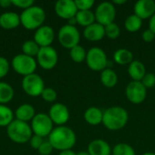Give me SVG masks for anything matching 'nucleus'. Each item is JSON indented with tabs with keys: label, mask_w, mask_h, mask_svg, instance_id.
I'll return each instance as SVG.
<instances>
[{
	"label": "nucleus",
	"mask_w": 155,
	"mask_h": 155,
	"mask_svg": "<svg viewBox=\"0 0 155 155\" xmlns=\"http://www.w3.org/2000/svg\"><path fill=\"white\" fill-rule=\"evenodd\" d=\"M67 21H68V25H73V26H75V25L77 24V21H76V18H75V16H74V17H72V18L68 19Z\"/></svg>",
	"instance_id": "obj_44"
},
{
	"label": "nucleus",
	"mask_w": 155,
	"mask_h": 155,
	"mask_svg": "<svg viewBox=\"0 0 155 155\" xmlns=\"http://www.w3.org/2000/svg\"><path fill=\"white\" fill-rule=\"evenodd\" d=\"M20 24V15L15 12H5L0 15V26L4 29H15Z\"/></svg>",
	"instance_id": "obj_19"
},
{
	"label": "nucleus",
	"mask_w": 155,
	"mask_h": 155,
	"mask_svg": "<svg viewBox=\"0 0 155 155\" xmlns=\"http://www.w3.org/2000/svg\"><path fill=\"white\" fill-rule=\"evenodd\" d=\"M9 71V63L6 58L0 56V78L5 77Z\"/></svg>",
	"instance_id": "obj_37"
},
{
	"label": "nucleus",
	"mask_w": 155,
	"mask_h": 155,
	"mask_svg": "<svg viewBox=\"0 0 155 155\" xmlns=\"http://www.w3.org/2000/svg\"><path fill=\"white\" fill-rule=\"evenodd\" d=\"M53 122L50 119L48 114H37L32 120L31 129L32 132L42 138L49 136L53 131Z\"/></svg>",
	"instance_id": "obj_9"
},
{
	"label": "nucleus",
	"mask_w": 155,
	"mask_h": 155,
	"mask_svg": "<svg viewBox=\"0 0 155 155\" xmlns=\"http://www.w3.org/2000/svg\"><path fill=\"white\" fill-rule=\"evenodd\" d=\"M54 31L49 25H42L41 27L36 29L34 35V41L40 47L51 46V44L54 42Z\"/></svg>",
	"instance_id": "obj_15"
},
{
	"label": "nucleus",
	"mask_w": 155,
	"mask_h": 155,
	"mask_svg": "<svg viewBox=\"0 0 155 155\" xmlns=\"http://www.w3.org/2000/svg\"><path fill=\"white\" fill-rule=\"evenodd\" d=\"M134 15L142 20L150 19L155 14V2L153 0H139L134 5Z\"/></svg>",
	"instance_id": "obj_16"
},
{
	"label": "nucleus",
	"mask_w": 155,
	"mask_h": 155,
	"mask_svg": "<svg viewBox=\"0 0 155 155\" xmlns=\"http://www.w3.org/2000/svg\"><path fill=\"white\" fill-rule=\"evenodd\" d=\"M114 60L120 65L130 64L134 61V54L126 48H120L114 52Z\"/></svg>",
	"instance_id": "obj_24"
},
{
	"label": "nucleus",
	"mask_w": 155,
	"mask_h": 155,
	"mask_svg": "<svg viewBox=\"0 0 155 155\" xmlns=\"http://www.w3.org/2000/svg\"><path fill=\"white\" fill-rule=\"evenodd\" d=\"M108 58L106 53L100 47H92L88 50L86 54V64L87 66L95 72H102L107 68Z\"/></svg>",
	"instance_id": "obj_5"
},
{
	"label": "nucleus",
	"mask_w": 155,
	"mask_h": 155,
	"mask_svg": "<svg viewBox=\"0 0 155 155\" xmlns=\"http://www.w3.org/2000/svg\"><path fill=\"white\" fill-rule=\"evenodd\" d=\"M13 87L5 82H0V104H5L14 98Z\"/></svg>",
	"instance_id": "obj_26"
},
{
	"label": "nucleus",
	"mask_w": 155,
	"mask_h": 155,
	"mask_svg": "<svg viewBox=\"0 0 155 155\" xmlns=\"http://www.w3.org/2000/svg\"><path fill=\"white\" fill-rule=\"evenodd\" d=\"M39 50H40V46L34 40H27L24 42V44L22 45L23 54L31 57L37 55Z\"/></svg>",
	"instance_id": "obj_30"
},
{
	"label": "nucleus",
	"mask_w": 155,
	"mask_h": 155,
	"mask_svg": "<svg viewBox=\"0 0 155 155\" xmlns=\"http://www.w3.org/2000/svg\"><path fill=\"white\" fill-rule=\"evenodd\" d=\"M12 67L18 74L26 76L35 74L36 69V62L34 57L24 54H16L12 60Z\"/></svg>",
	"instance_id": "obj_7"
},
{
	"label": "nucleus",
	"mask_w": 155,
	"mask_h": 155,
	"mask_svg": "<svg viewBox=\"0 0 155 155\" xmlns=\"http://www.w3.org/2000/svg\"><path fill=\"white\" fill-rule=\"evenodd\" d=\"M55 14L63 19H70L76 15L78 9L73 0H58L54 5Z\"/></svg>",
	"instance_id": "obj_14"
},
{
	"label": "nucleus",
	"mask_w": 155,
	"mask_h": 155,
	"mask_svg": "<svg viewBox=\"0 0 155 155\" xmlns=\"http://www.w3.org/2000/svg\"><path fill=\"white\" fill-rule=\"evenodd\" d=\"M48 142L54 149L60 152L71 150L76 143V135L74 132L64 125L54 128L48 136Z\"/></svg>",
	"instance_id": "obj_1"
},
{
	"label": "nucleus",
	"mask_w": 155,
	"mask_h": 155,
	"mask_svg": "<svg viewBox=\"0 0 155 155\" xmlns=\"http://www.w3.org/2000/svg\"><path fill=\"white\" fill-rule=\"evenodd\" d=\"M53 150H54V148L51 145V143L48 141H46L42 143V145L39 147V149L37 151L40 155H50L52 153Z\"/></svg>",
	"instance_id": "obj_38"
},
{
	"label": "nucleus",
	"mask_w": 155,
	"mask_h": 155,
	"mask_svg": "<svg viewBox=\"0 0 155 155\" xmlns=\"http://www.w3.org/2000/svg\"><path fill=\"white\" fill-rule=\"evenodd\" d=\"M112 3H113L114 5H121L126 4L127 1H126V0H114V1H112Z\"/></svg>",
	"instance_id": "obj_45"
},
{
	"label": "nucleus",
	"mask_w": 155,
	"mask_h": 155,
	"mask_svg": "<svg viewBox=\"0 0 155 155\" xmlns=\"http://www.w3.org/2000/svg\"><path fill=\"white\" fill-rule=\"evenodd\" d=\"M95 22L105 26L111 23H114L116 15L115 6L112 2L100 3L94 12Z\"/></svg>",
	"instance_id": "obj_10"
},
{
	"label": "nucleus",
	"mask_w": 155,
	"mask_h": 155,
	"mask_svg": "<svg viewBox=\"0 0 155 155\" xmlns=\"http://www.w3.org/2000/svg\"><path fill=\"white\" fill-rule=\"evenodd\" d=\"M6 134L9 139L16 143H25L33 136L31 126L27 123L16 119L6 127Z\"/></svg>",
	"instance_id": "obj_4"
},
{
	"label": "nucleus",
	"mask_w": 155,
	"mask_h": 155,
	"mask_svg": "<svg viewBox=\"0 0 155 155\" xmlns=\"http://www.w3.org/2000/svg\"><path fill=\"white\" fill-rule=\"evenodd\" d=\"M104 33H105L106 37H108L109 39L114 40L120 36L121 29H120L119 25L114 22V23H111L104 26Z\"/></svg>",
	"instance_id": "obj_32"
},
{
	"label": "nucleus",
	"mask_w": 155,
	"mask_h": 155,
	"mask_svg": "<svg viewBox=\"0 0 155 155\" xmlns=\"http://www.w3.org/2000/svg\"><path fill=\"white\" fill-rule=\"evenodd\" d=\"M125 95L130 103L134 104H140L146 99L147 89L141 82L132 81L125 88Z\"/></svg>",
	"instance_id": "obj_12"
},
{
	"label": "nucleus",
	"mask_w": 155,
	"mask_h": 155,
	"mask_svg": "<svg viewBox=\"0 0 155 155\" xmlns=\"http://www.w3.org/2000/svg\"><path fill=\"white\" fill-rule=\"evenodd\" d=\"M100 81L102 84L106 88H113L118 83V75L112 68H106L101 72Z\"/></svg>",
	"instance_id": "obj_23"
},
{
	"label": "nucleus",
	"mask_w": 155,
	"mask_h": 155,
	"mask_svg": "<svg viewBox=\"0 0 155 155\" xmlns=\"http://www.w3.org/2000/svg\"><path fill=\"white\" fill-rule=\"evenodd\" d=\"M87 153L90 155H111L112 149L110 144L104 140L96 139L88 144Z\"/></svg>",
	"instance_id": "obj_17"
},
{
	"label": "nucleus",
	"mask_w": 155,
	"mask_h": 155,
	"mask_svg": "<svg viewBox=\"0 0 155 155\" xmlns=\"http://www.w3.org/2000/svg\"><path fill=\"white\" fill-rule=\"evenodd\" d=\"M41 97L47 103H54L57 99V93L53 88L45 87L41 94Z\"/></svg>",
	"instance_id": "obj_33"
},
{
	"label": "nucleus",
	"mask_w": 155,
	"mask_h": 155,
	"mask_svg": "<svg viewBox=\"0 0 155 155\" xmlns=\"http://www.w3.org/2000/svg\"><path fill=\"white\" fill-rule=\"evenodd\" d=\"M149 29H151L155 34V14L150 18V21H149Z\"/></svg>",
	"instance_id": "obj_41"
},
{
	"label": "nucleus",
	"mask_w": 155,
	"mask_h": 155,
	"mask_svg": "<svg viewBox=\"0 0 155 155\" xmlns=\"http://www.w3.org/2000/svg\"><path fill=\"white\" fill-rule=\"evenodd\" d=\"M128 112L121 106H112L104 112L103 124L110 131L123 129L128 123Z\"/></svg>",
	"instance_id": "obj_2"
},
{
	"label": "nucleus",
	"mask_w": 155,
	"mask_h": 155,
	"mask_svg": "<svg viewBox=\"0 0 155 155\" xmlns=\"http://www.w3.org/2000/svg\"><path fill=\"white\" fill-rule=\"evenodd\" d=\"M128 74L133 81L141 82L146 74V68L142 62L138 60H134L128 65Z\"/></svg>",
	"instance_id": "obj_21"
},
{
	"label": "nucleus",
	"mask_w": 155,
	"mask_h": 155,
	"mask_svg": "<svg viewBox=\"0 0 155 155\" xmlns=\"http://www.w3.org/2000/svg\"><path fill=\"white\" fill-rule=\"evenodd\" d=\"M22 87L24 92L32 97L41 95L44 89L45 88L43 78L36 74L24 76L22 80Z\"/></svg>",
	"instance_id": "obj_8"
},
{
	"label": "nucleus",
	"mask_w": 155,
	"mask_h": 155,
	"mask_svg": "<svg viewBox=\"0 0 155 155\" xmlns=\"http://www.w3.org/2000/svg\"><path fill=\"white\" fill-rule=\"evenodd\" d=\"M45 20V12L39 5H32L20 15L21 25L27 30L38 29Z\"/></svg>",
	"instance_id": "obj_3"
},
{
	"label": "nucleus",
	"mask_w": 155,
	"mask_h": 155,
	"mask_svg": "<svg viewBox=\"0 0 155 155\" xmlns=\"http://www.w3.org/2000/svg\"><path fill=\"white\" fill-rule=\"evenodd\" d=\"M29 142H30L31 147H32L33 149H35V150H38L39 147H40V146L42 145V143H44L43 138L40 137V136H38V135H35V134H34V135L31 137V139H30Z\"/></svg>",
	"instance_id": "obj_39"
},
{
	"label": "nucleus",
	"mask_w": 155,
	"mask_h": 155,
	"mask_svg": "<svg viewBox=\"0 0 155 155\" xmlns=\"http://www.w3.org/2000/svg\"><path fill=\"white\" fill-rule=\"evenodd\" d=\"M103 116H104V112L95 106L87 108L84 114V121L88 124L93 126H96L103 124Z\"/></svg>",
	"instance_id": "obj_20"
},
{
	"label": "nucleus",
	"mask_w": 155,
	"mask_h": 155,
	"mask_svg": "<svg viewBox=\"0 0 155 155\" xmlns=\"http://www.w3.org/2000/svg\"><path fill=\"white\" fill-rule=\"evenodd\" d=\"M12 5H15L16 7L22 8V9H27L34 5V1L33 0H11Z\"/></svg>",
	"instance_id": "obj_36"
},
{
	"label": "nucleus",
	"mask_w": 155,
	"mask_h": 155,
	"mask_svg": "<svg viewBox=\"0 0 155 155\" xmlns=\"http://www.w3.org/2000/svg\"><path fill=\"white\" fill-rule=\"evenodd\" d=\"M15 115L16 117V120L27 123L28 121H32L33 118L35 115V108L28 104H21L15 113Z\"/></svg>",
	"instance_id": "obj_22"
},
{
	"label": "nucleus",
	"mask_w": 155,
	"mask_h": 155,
	"mask_svg": "<svg viewBox=\"0 0 155 155\" xmlns=\"http://www.w3.org/2000/svg\"><path fill=\"white\" fill-rule=\"evenodd\" d=\"M13 121V111L6 105L0 104V127H7Z\"/></svg>",
	"instance_id": "obj_28"
},
{
	"label": "nucleus",
	"mask_w": 155,
	"mask_h": 155,
	"mask_svg": "<svg viewBox=\"0 0 155 155\" xmlns=\"http://www.w3.org/2000/svg\"><path fill=\"white\" fill-rule=\"evenodd\" d=\"M77 24L84 28L91 25L92 24L95 23V15L91 10L86 11H78L75 15Z\"/></svg>",
	"instance_id": "obj_25"
},
{
	"label": "nucleus",
	"mask_w": 155,
	"mask_h": 155,
	"mask_svg": "<svg viewBox=\"0 0 155 155\" xmlns=\"http://www.w3.org/2000/svg\"><path fill=\"white\" fill-rule=\"evenodd\" d=\"M84 36L85 39H87L88 41H91V42L100 41L105 36L104 26L95 22V23L92 24L91 25L84 28Z\"/></svg>",
	"instance_id": "obj_18"
},
{
	"label": "nucleus",
	"mask_w": 155,
	"mask_h": 155,
	"mask_svg": "<svg viewBox=\"0 0 155 155\" xmlns=\"http://www.w3.org/2000/svg\"><path fill=\"white\" fill-rule=\"evenodd\" d=\"M12 5V1L11 0H0V5L3 8H7Z\"/></svg>",
	"instance_id": "obj_42"
},
{
	"label": "nucleus",
	"mask_w": 155,
	"mask_h": 155,
	"mask_svg": "<svg viewBox=\"0 0 155 155\" xmlns=\"http://www.w3.org/2000/svg\"><path fill=\"white\" fill-rule=\"evenodd\" d=\"M113 155H135L134 149L128 143H120L114 145L112 150Z\"/></svg>",
	"instance_id": "obj_31"
},
{
	"label": "nucleus",
	"mask_w": 155,
	"mask_h": 155,
	"mask_svg": "<svg viewBox=\"0 0 155 155\" xmlns=\"http://www.w3.org/2000/svg\"><path fill=\"white\" fill-rule=\"evenodd\" d=\"M141 83L146 89L153 88L155 85V74L153 73H146L143 78L142 79Z\"/></svg>",
	"instance_id": "obj_35"
},
{
	"label": "nucleus",
	"mask_w": 155,
	"mask_h": 155,
	"mask_svg": "<svg viewBox=\"0 0 155 155\" xmlns=\"http://www.w3.org/2000/svg\"><path fill=\"white\" fill-rule=\"evenodd\" d=\"M143 155H155L154 153H151V152H149V153H143Z\"/></svg>",
	"instance_id": "obj_47"
},
{
	"label": "nucleus",
	"mask_w": 155,
	"mask_h": 155,
	"mask_svg": "<svg viewBox=\"0 0 155 155\" xmlns=\"http://www.w3.org/2000/svg\"><path fill=\"white\" fill-rule=\"evenodd\" d=\"M59 155H76V153L72 150H64L59 153Z\"/></svg>",
	"instance_id": "obj_43"
},
{
	"label": "nucleus",
	"mask_w": 155,
	"mask_h": 155,
	"mask_svg": "<svg viewBox=\"0 0 155 155\" xmlns=\"http://www.w3.org/2000/svg\"><path fill=\"white\" fill-rule=\"evenodd\" d=\"M48 115L53 124H55L58 126H62L66 124L70 118V113L67 106L60 103L54 104L51 106Z\"/></svg>",
	"instance_id": "obj_13"
},
{
	"label": "nucleus",
	"mask_w": 155,
	"mask_h": 155,
	"mask_svg": "<svg viewBox=\"0 0 155 155\" xmlns=\"http://www.w3.org/2000/svg\"><path fill=\"white\" fill-rule=\"evenodd\" d=\"M142 25H143V20L134 14L129 15L124 21V27L130 33L138 32L141 29Z\"/></svg>",
	"instance_id": "obj_27"
},
{
	"label": "nucleus",
	"mask_w": 155,
	"mask_h": 155,
	"mask_svg": "<svg viewBox=\"0 0 155 155\" xmlns=\"http://www.w3.org/2000/svg\"><path fill=\"white\" fill-rule=\"evenodd\" d=\"M74 3H75V5H76L78 11L90 10L94 5V0H75Z\"/></svg>",
	"instance_id": "obj_34"
},
{
	"label": "nucleus",
	"mask_w": 155,
	"mask_h": 155,
	"mask_svg": "<svg viewBox=\"0 0 155 155\" xmlns=\"http://www.w3.org/2000/svg\"><path fill=\"white\" fill-rule=\"evenodd\" d=\"M86 54H87V52L80 45L70 49V57L74 63L79 64V63H83L84 61H85Z\"/></svg>",
	"instance_id": "obj_29"
},
{
	"label": "nucleus",
	"mask_w": 155,
	"mask_h": 155,
	"mask_svg": "<svg viewBox=\"0 0 155 155\" xmlns=\"http://www.w3.org/2000/svg\"><path fill=\"white\" fill-rule=\"evenodd\" d=\"M36 57L38 64L45 70H51L54 68L58 62V54L52 46L40 47Z\"/></svg>",
	"instance_id": "obj_11"
},
{
	"label": "nucleus",
	"mask_w": 155,
	"mask_h": 155,
	"mask_svg": "<svg viewBox=\"0 0 155 155\" xmlns=\"http://www.w3.org/2000/svg\"><path fill=\"white\" fill-rule=\"evenodd\" d=\"M76 155H90L87 152H79L78 153H76Z\"/></svg>",
	"instance_id": "obj_46"
},
{
	"label": "nucleus",
	"mask_w": 155,
	"mask_h": 155,
	"mask_svg": "<svg viewBox=\"0 0 155 155\" xmlns=\"http://www.w3.org/2000/svg\"><path fill=\"white\" fill-rule=\"evenodd\" d=\"M142 38L146 43H151L155 39V34L151 29H146L142 34Z\"/></svg>",
	"instance_id": "obj_40"
},
{
	"label": "nucleus",
	"mask_w": 155,
	"mask_h": 155,
	"mask_svg": "<svg viewBox=\"0 0 155 155\" xmlns=\"http://www.w3.org/2000/svg\"><path fill=\"white\" fill-rule=\"evenodd\" d=\"M57 36L60 45L66 49H72L78 45L80 42V33L78 29L76 26H73L68 24L63 25L59 29Z\"/></svg>",
	"instance_id": "obj_6"
}]
</instances>
